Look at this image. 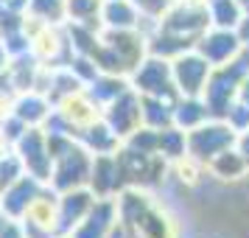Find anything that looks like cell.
<instances>
[{
  "label": "cell",
  "mask_w": 249,
  "mask_h": 238,
  "mask_svg": "<svg viewBox=\"0 0 249 238\" xmlns=\"http://www.w3.org/2000/svg\"><path fill=\"white\" fill-rule=\"evenodd\" d=\"M177 76H179V84L185 92H196L202 87L204 76H207V65H204L202 59L196 56H188L179 62V68H177Z\"/></svg>",
  "instance_id": "1"
},
{
  "label": "cell",
  "mask_w": 249,
  "mask_h": 238,
  "mask_svg": "<svg viewBox=\"0 0 249 238\" xmlns=\"http://www.w3.org/2000/svg\"><path fill=\"white\" fill-rule=\"evenodd\" d=\"M90 210V196L87 193H68L65 199H62V216H59V221H65V230L70 224H79V219H84Z\"/></svg>",
  "instance_id": "2"
},
{
  "label": "cell",
  "mask_w": 249,
  "mask_h": 238,
  "mask_svg": "<svg viewBox=\"0 0 249 238\" xmlns=\"http://www.w3.org/2000/svg\"><path fill=\"white\" fill-rule=\"evenodd\" d=\"M104 17L109 25H118V28H126V25L135 23V9L126 3V0H109L107 9H104Z\"/></svg>",
  "instance_id": "3"
},
{
  "label": "cell",
  "mask_w": 249,
  "mask_h": 238,
  "mask_svg": "<svg viewBox=\"0 0 249 238\" xmlns=\"http://www.w3.org/2000/svg\"><path fill=\"white\" fill-rule=\"evenodd\" d=\"M137 81L143 84V90H151V92H160L165 87V68L160 62H148L146 68L140 70Z\"/></svg>",
  "instance_id": "4"
},
{
  "label": "cell",
  "mask_w": 249,
  "mask_h": 238,
  "mask_svg": "<svg viewBox=\"0 0 249 238\" xmlns=\"http://www.w3.org/2000/svg\"><path fill=\"white\" fill-rule=\"evenodd\" d=\"M227 42H232V37L230 34H215L210 39H204V54L215 62H221L227 56Z\"/></svg>",
  "instance_id": "5"
},
{
  "label": "cell",
  "mask_w": 249,
  "mask_h": 238,
  "mask_svg": "<svg viewBox=\"0 0 249 238\" xmlns=\"http://www.w3.org/2000/svg\"><path fill=\"white\" fill-rule=\"evenodd\" d=\"M31 9H34V14L51 20V17H59V14H62L65 0H31Z\"/></svg>",
  "instance_id": "6"
},
{
  "label": "cell",
  "mask_w": 249,
  "mask_h": 238,
  "mask_svg": "<svg viewBox=\"0 0 249 238\" xmlns=\"http://www.w3.org/2000/svg\"><path fill=\"white\" fill-rule=\"evenodd\" d=\"M68 9L73 17H90V14L98 12V0H68Z\"/></svg>",
  "instance_id": "7"
},
{
  "label": "cell",
  "mask_w": 249,
  "mask_h": 238,
  "mask_svg": "<svg viewBox=\"0 0 249 238\" xmlns=\"http://www.w3.org/2000/svg\"><path fill=\"white\" fill-rule=\"evenodd\" d=\"M45 115V104L39 101V98H25L23 104H20V118H31V121H36V118H42Z\"/></svg>",
  "instance_id": "8"
},
{
  "label": "cell",
  "mask_w": 249,
  "mask_h": 238,
  "mask_svg": "<svg viewBox=\"0 0 249 238\" xmlns=\"http://www.w3.org/2000/svg\"><path fill=\"white\" fill-rule=\"evenodd\" d=\"M0 227H3V221H0Z\"/></svg>",
  "instance_id": "9"
}]
</instances>
